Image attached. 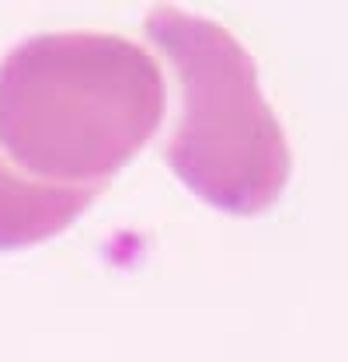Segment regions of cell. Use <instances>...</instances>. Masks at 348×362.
<instances>
[{
    "mask_svg": "<svg viewBox=\"0 0 348 362\" xmlns=\"http://www.w3.org/2000/svg\"><path fill=\"white\" fill-rule=\"evenodd\" d=\"M161 119V63L126 35L42 32L0 63V150L39 181L105 188Z\"/></svg>",
    "mask_w": 348,
    "mask_h": 362,
    "instance_id": "1",
    "label": "cell"
},
{
    "mask_svg": "<svg viewBox=\"0 0 348 362\" xmlns=\"http://www.w3.org/2000/svg\"><path fill=\"white\" fill-rule=\"evenodd\" d=\"M146 35L174 66L178 122L171 171L223 213L268 209L293 175V150L258 84L255 56L230 28L181 7H153Z\"/></svg>",
    "mask_w": 348,
    "mask_h": 362,
    "instance_id": "2",
    "label": "cell"
},
{
    "mask_svg": "<svg viewBox=\"0 0 348 362\" xmlns=\"http://www.w3.org/2000/svg\"><path fill=\"white\" fill-rule=\"evenodd\" d=\"M101 185H56L18 171L0 150V251L63 233L98 199Z\"/></svg>",
    "mask_w": 348,
    "mask_h": 362,
    "instance_id": "3",
    "label": "cell"
}]
</instances>
